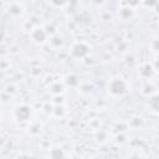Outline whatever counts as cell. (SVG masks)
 <instances>
[{
	"instance_id": "1",
	"label": "cell",
	"mask_w": 159,
	"mask_h": 159,
	"mask_svg": "<svg viewBox=\"0 0 159 159\" xmlns=\"http://www.w3.org/2000/svg\"><path fill=\"white\" fill-rule=\"evenodd\" d=\"M109 91L113 94H123L127 91V87H125V83L120 78H114L112 80L109 84Z\"/></svg>"
},
{
	"instance_id": "2",
	"label": "cell",
	"mask_w": 159,
	"mask_h": 159,
	"mask_svg": "<svg viewBox=\"0 0 159 159\" xmlns=\"http://www.w3.org/2000/svg\"><path fill=\"white\" fill-rule=\"evenodd\" d=\"M29 111H30L29 107H25V106L19 107V108L16 109V117L19 118V120H26L30 114H27V113L25 114V112H29Z\"/></svg>"
},
{
	"instance_id": "3",
	"label": "cell",
	"mask_w": 159,
	"mask_h": 159,
	"mask_svg": "<svg viewBox=\"0 0 159 159\" xmlns=\"http://www.w3.org/2000/svg\"><path fill=\"white\" fill-rule=\"evenodd\" d=\"M83 43H78V45H76L75 47H73V51H72V53H73V56H76V57H83L87 52H82V50H86L87 47H84L83 48Z\"/></svg>"
},
{
	"instance_id": "4",
	"label": "cell",
	"mask_w": 159,
	"mask_h": 159,
	"mask_svg": "<svg viewBox=\"0 0 159 159\" xmlns=\"http://www.w3.org/2000/svg\"><path fill=\"white\" fill-rule=\"evenodd\" d=\"M53 5H56V6H62L67 0H50Z\"/></svg>"
}]
</instances>
